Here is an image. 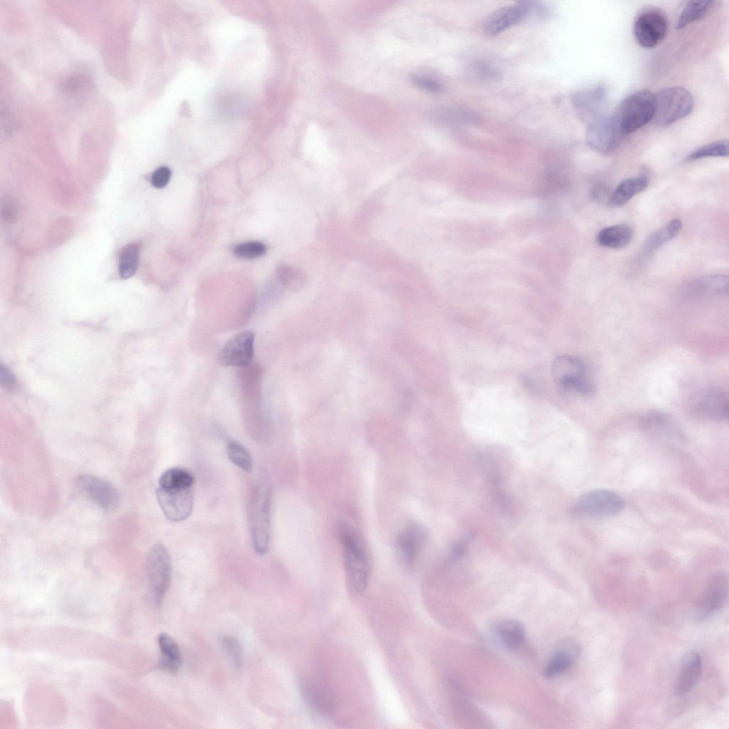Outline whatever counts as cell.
I'll return each mask as SVG.
<instances>
[{"label":"cell","mask_w":729,"mask_h":729,"mask_svg":"<svg viewBox=\"0 0 729 729\" xmlns=\"http://www.w3.org/2000/svg\"><path fill=\"white\" fill-rule=\"evenodd\" d=\"M553 382L564 396H589L594 390L584 362L572 355L557 357L551 367Z\"/></svg>","instance_id":"6da1fadb"},{"label":"cell","mask_w":729,"mask_h":729,"mask_svg":"<svg viewBox=\"0 0 729 729\" xmlns=\"http://www.w3.org/2000/svg\"><path fill=\"white\" fill-rule=\"evenodd\" d=\"M271 500V483L266 478H263L253 488L249 506L253 547L260 555H265L268 549Z\"/></svg>","instance_id":"7a4b0ae2"},{"label":"cell","mask_w":729,"mask_h":729,"mask_svg":"<svg viewBox=\"0 0 729 729\" xmlns=\"http://www.w3.org/2000/svg\"><path fill=\"white\" fill-rule=\"evenodd\" d=\"M654 109L655 95L644 89L624 98L612 115L620 131L626 137L652 120Z\"/></svg>","instance_id":"3957f363"},{"label":"cell","mask_w":729,"mask_h":729,"mask_svg":"<svg viewBox=\"0 0 729 729\" xmlns=\"http://www.w3.org/2000/svg\"><path fill=\"white\" fill-rule=\"evenodd\" d=\"M341 542L347 581L356 593L367 587L370 567L367 555L357 537L349 530L341 533Z\"/></svg>","instance_id":"277c9868"},{"label":"cell","mask_w":729,"mask_h":729,"mask_svg":"<svg viewBox=\"0 0 729 729\" xmlns=\"http://www.w3.org/2000/svg\"><path fill=\"white\" fill-rule=\"evenodd\" d=\"M693 107V99L686 89L671 87L655 95V109L652 118L658 126L669 125L688 115Z\"/></svg>","instance_id":"5b68a950"},{"label":"cell","mask_w":729,"mask_h":729,"mask_svg":"<svg viewBox=\"0 0 729 729\" xmlns=\"http://www.w3.org/2000/svg\"><path fill=\"white\" fill-rule=\"evenodd\" d=\"M728 392L719 387L703 388L689 399L688 410L693 416L710 421H727L729 415Z\"/></svg>","instance_id":"8992f818"},{"label":"cell","mask_w":729,"mask_h":729,"mask_svg":"<svg viewBox=\"0 0 729 729\" xmlns=\"http://www.w3.org/2000/svg\"><path fill=\"white\" fill-rule=\"evenodd\" d=\"M624 500L615 492L597 489L582 495L572 508V514L588 518H606L619 513L624 508Z\"/></svg>","instance_id":"52a82bcc"},{"label":"cell","mask_w":729,"mask_h":729,"mask_svg":"<svg viewBox=\"0 0 729 729\" xmlns=\"http://www.w3.org/2000/svg\"><path fill=\"white\" fill-rule=\"evenodd\" d=\"M172 562L167 549L161 543L150 549L147 562L148 586L154 603L160 604L169 588Z\"/></svg>","instance_id":"ba28073f"},{"label":"cell","mask_w":729,"mask_h":729,"mask_svg":"<svg viewBox=\"0 0 729 729\" xmlns=\"http://www.w3.org/2000/svg\"><path fill=\"white\" fill-rule=\"evenodd\" d=\"M625 137L612 114H604L588 124L585 132V141L588 146L603 154L615 150Z\"/></svg>","instance_id":"9c48e42d"},{"label":"cell","mask_w":729,"mask_h":729,"mask_svg":"<svg viewBox=\"0 0 729 729\" xmlns=\"http://www.w3.org/2000/svg\"><path fill=\"white\" fill-rule=\"evenodd\" d=\"M668 21L666 16L655 9L641 12L634 24V34L638 43L646 48L656 46L666 36Z\"/></svg>","instance_id":"30bf717a"},{"label":"cell","mask_w":729,"mask_h":729,"mask_svg":"<svg viewBox=\"0 0 729 729\" xmlns=\"http://www.w3.org/2000/svg\"><path fill=\"white\" fill-rule=\"evenodd\" d=\"M158 503L165 517L172 522L186 520L194 506L192 487L182 489H166L158 487Z\"/></svg>","instance_id":"8fae6325"},{"label":"cell","mask_w":729,"mask_h":729,"mask_svg":"<svg viewBox=\"0 0 729 729\" xmlns=\"http://www.w3.org/2000/svg\"><path fill=\"white\" fill-rule=\"evenodd\" d=\"M254 341L255 333L251 330L234 335L219 351V362L226 367L248 365L254 355Z\"/></svg>","instance_id":"7c38bea8"},{"label":"cell","mask_w":729,"mask_h":729,"mask_svg":"<svg viewBox=\"0 0 729 729\" xmlns=\"http://www.w3.org/2000/svg\"><path fill=\"white\" fill-rule=\"evenodd\" d=\"M607 93L602 85L575 91L571 95L573 107L578 117L589 124L604 115Z\"/></svg>","instance_id":"4fadbf2b"},{"label":"cell","mask_w":729,"mask_h":729,"mask_svg":"<svg viewBox=\"0 0 729 729\" xmlns=\"http://www.w3.org/2000/svg\"><path fill=\"white\" fill-rule=\"evenodd\" d=\"M530 1L501 7L486 19L483 26L484 34L488 37L495 36L530 16Z\"/></svg>","instance_id":"5bb4252c"},{"label":"cell","mask_w":729,"mask_h":729,"mask_svg":"<svg viewBox=\"0 0 729 729\" xmlns=\"http://www.w3.org/2000/svg\"><path fill=\"white\" fill-rule=\"evenodd\" d=\"M75 484L82 493L105 510H113L118 505V491L112 484L100 478L80 475Z\"/></svg>","instance_id":"9a60e30c"},{"label":"cell","mask_w":729,"mask_h":729,"mask_svg":"<svg viewBox=\"0 0 729 729\" xmlns=\"http://www.w3.org/2000/svg\"><path fill=\"white\" fill-rule=\"evenodd\" d=\"M728 594V579L724 572H718L710 579L699 607V615L707 617L721 609Z\"/></svg>","instance_id":"2e32d148"},{"label":"cell","mask_w":729,"mask_h":729,"mask_svg":"<svg viewBox=\"0 0 729 729\" xmlns=\"http://www.w3.org/2000/svg\"><path fill=\"white\" fill-rule=\"evenodd\" d=\"M701 673L702 662L700 655L696 651H691L685 654L681 661L676 681V694L684 696L690 693L698 683Z\"/></svg>","instance_id":"e0dca14e"},{"label":"cell","mask_w":729,"mask_h":729,"mask_svg":"<svg viewBox=\"0 0 729 729\" xmlns=\"http://www.w3.org/2000/svg\"><path fill=\"white\" fill-rule=\"evenodd\" d=\"M580 650L579 643L575 639L562 640L545 668V676L550 678L565 672L578 658Z\"/></svg>","instance_id":"ac0fdd59"},{"label":"cell","mask_w":729,"mask_h":729,"mask_svg":"<svg viewBox=\"0 0 729 729\" xmlns=\"http://www.w3.org/2000/svg\"><path fill=\"white\" fill-rule=\"evenodd\" d=\"M423 540L421 530L415 525L405 529L398 537L396 550L399 561L406 566L414 562Z\"/></svg>","instance_id":"d6986e66"},{"label":"cell","mask_w":729,"mask_h":729,"mask_svg":"<svg viewBox=\"0 0 729 729\" xmlns=\"http://www.w3.org/2000/svg\"><path fill=\"white\" fill-rule=\"evenodd\" d=\"M493 632L499 642L508 650L518 649L525 639V627L515 619H507L497 623Z\"/></svg>","instance_id":"ffe728a7"},{"label":"cell","mask_w":729,"mask_h":729,"mask_svg":"<svg viewBox=\"0 0 729 729\" xmlns=\"http://www.w3.org/2000/svg\"><path fill=\"white\" fill-rule=\"evenodd\" d=\"M157 641L161 655L159 667L167 672H177L182 664V656L177 642L165 633L158 636Z\"/></svg>","instance_id":"44dd1931"},{"label":"cell","mask_w":729,"mask_h":729,"mask_svg":"<svg viewBox=\"0 0 729 729\" xmlns=\"http://www.w3.org/2000/svg\"><path fill=\"white\" fill-rule=\"evenodd\" d=\"M632 237V229L627 224H619L602 229L597 234L596 240L602 246L617 249L627 246Z\"/></svg>","instance_id":"7402d4cb"},{"label":"cell","mask_w":729,"mask_h":729,"mask_svg":"<svg viewBox=\"0 0 729 729\" xmlns=\"http://www.w3.org/2000/svg\"><path fill=\"white\" fill-rule=\"evenodd\" d=\"M648 184L649 179L644 175L625 179L615 189L610 203L614 206H623L633 196L645 190Z\"/></svg>","instance_id":"603a6c76"},{"label":"cell","mask_w":729,"mask_h":729,"mask_svg":"<svg viewBox=\"0 0 729 729\" xmlns=\"http://www.w3.org/2000/svg\"><path fill=\"white\" fill-rule=\"evenodd\" d=\"M716 1H691L681 13L676 28L682 29L688 25L703 18L715 6Z\"/></svg>","instance_id":"cb8c5ba5"},{"label":"cell","mask_w":729,"mask_h":729,"mask_svg":"<svg viewBox=\"0 0 729 729\" xmlns=\"http://www.w3.org/2000/svg\"><path fill=\"white\" fill-rule=\"evenodd\" d=\"M193 475L187 469L174 467L164 471L159 478V487L166 489H182L192 487Z\"/></svg>","instance_id":"d4e9b609"},{"label":"cell","mask_w":729,"mask_h":729,"mask_svg":"<svg viewBox=\"0 0 729 729\" xmlns=\"http://www.w3.org/2000/svg\"><path fill=\"white\" fill-rule=\"evenodd\" d=\"M141 244L130 243L125 246L119 256V274L123 279L132 277L136 272L140 260Z\"/></svg>","instance_id":"484cf974"},{"label":"cell","mask_w":729,"mask_h":729,"mask_svg":"<svg viewBox=\"0 0 729 729\" xmlns=\"http://www.w3.org/2000/svg\"><path fill=\"white\" fill-rule=\"evenodd\" d=\"M682 222L674 219L659 230L650 235L645 241L644 251L646 252L654 251L664 243L675 238L681 231Z\"/></svg>","instance_id":"4316f807"},{"label":"cell","mask_w":729,"mask_h":729,"mask_svg":"<svg viewBox=\"0 0 729 729\" xmlns=\"http://www.w3.org/2000/svg\"><path fill=\"white\" fill-rule=\"evenodd\" d=\"M642 422L647 430L658 434L668 436L676 432V426L671 419L660 412L649 413Z\"/></svg>","instance_id":"83f0119b"},{"label":"cell","mask_w":729,"mask_h":729,"mask_svg":"<svg viewBox=\"0 0 729 729\" xmlns=\"http://www.w3.org/2000/svg\"><path fill=\"white\" fill-rule=\"evenodd\" d=\"M226 452L229 458L234 465L245 471H251V456L242 444L236 441H229L226 446Z\"/></svg>","instance_id":"f1b7e54d"},{"label":"cell","mask_w":729,"mask_h":729,"mask_svg":"<svg viewBox=\"0 0 729 729\" xmlns=\"http://www.w3.org/2000/svg\"><path fill=\"white\" fill-rule=\"evenodd\" d=\"M728 142L727 140H720L707 144L691 152L687 157L688 160H696L711 157H728Z\"/></svg>","instance_id":"f546056e"},{"label":"cell","mask_w":729,"mask_h":729,"mask_svg":"<svg viewBox=\"0 0 729 729\" xmlns=\"http://www.w3.org/2000/svg\"><path fill=\"white\" fill-rule=\"evenodd\" d=\"M704 293L725 295L728 291V278L724 276H713L704 278L697 286Z\"/></svg>","instance_id":"4dcf8cb0"},{"label":"cell","mask_w":729,"mask_h":729,"mask_svg":"<svg viewBox=\"0 0 729 729\" xmlns=\"http://www.w3.org/2000/svg\"><path fill=\"white\" fill-rule=\"evenodd\" d=\"M278 277L281 283L293 288L301 286L305 281L303 273L290 266L281 267L278 270Z\"/></svg>","instance_id":"1f68e13d"},{"label":"cell","mask_w":729,"mask_h":729,"mask_svg":"<svg viewBox=\"0 0 729 729\" xmlns=\"http://www.w3.org/2000/svg\"><path fill=\"white\" fill-rule=\"evenodd\" d=\"M222 648L229 660L235 666H240L242 660V650L238 640L231 636H225L221 640Z\"/></svg>","instance_id":"d6a6232c"},{"label":"cell","mask_w":729,"mask_h":729,"mask_svg":"<svg viewBox=\"0 0 729 729\" xmlns=\"http://www.w3.org/2000/svg\"><path fill=\"white\" fill-rule=\"evenodd\" d=\"M266 252V246L259 241H249L238 245L234 253L239 258H253L263 256Z\"/></svg>","instance_id":"836d02e7"},{"label":"cell","mask_w":729,"mask_h":729,"mask_svg":"<svg viewBox=\"0 0 729 729\" xmlns=\"http://www.w3.org/2000/svg\"><path fill=\"white\" fill-rule=\"evenodd\" d=\"M412 81L418 87L431 93H439L443 90L441 82L431 76L414 75L412 77Z\"/></svg>","instance_id":"e575fe53"},{"label":"cell","mask_w":729,"mask_h":729,"mask_svg":"<svg viewBox=\"0 0 729 729\" xmlns=\"http://www.w3.org/2000/svg\"><path fill=\"white\" fill-rule=\"evenodd\" d=\"M1 214L3 220L6 222L14 221L18 214L16 201L11 196H5L1 199Z\"/></svg>","instance_id":"d590c367"},{"label":"cell","mask_w":729,"mask_h":729,"mask_svg":"<svg viewBox=\"0 0 729 729\" xmlns=\"http://www.w3.org/2000/svg\"><path fill=\"white\" fill-rule=\"evenodd\" d=\"M170 177V169L167 167H160L152 173V184L156 188H163L168 184Z\"/></svg>","instance_id":"8d00e7d4"},{"label":"cell","mask_w":729,"mask_h":729,"mask_svg":"<svg viewBox=\"0 0 729 729\" xmlns=\"http://www.w3.org/2000/svg\"><path fill=\"white\" fill-rule=\"evenodd\" d=\"M1 371V377H4L3 382H6V385H8L9 384H11L13 380L11 374L5 368H2Z\"/></svg>","instance_id":"74e56055"}]
</instances>
